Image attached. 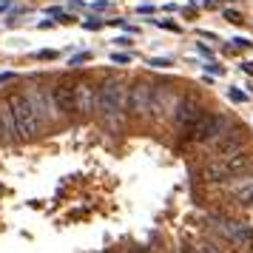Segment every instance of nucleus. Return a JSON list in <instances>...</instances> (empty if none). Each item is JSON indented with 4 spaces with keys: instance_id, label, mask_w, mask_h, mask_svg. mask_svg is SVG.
<instances>
[{
    "instance_id": "1",
    "label": "nucleus",
    "mask_w": 253,
    "mask_h": 253,
    "mask_svg": "<svg viewBox=\"0 0 253 253\" xmlns=\"http://www.w3.org/2000/svg\"><path fill=\"white\" fill-rule=\"evenodd\" d=\"M97 111L105 120V126H111V128L120 126V120L126 114V85H123L120 77L103 80L100 91H97Z\"/></svg>"
},
{
    "instance_id": "2",
    "label": "nucleus",
    "mask_w": 253,
    "mask_h": 253,
    "mask_svg": "<svg viewBox=\"0 0 253 253\" xmlns=\"http://www.w3.org/2000/svg\"><path fill=\"white\" fill-rule=\"evenodd\" d=\"M6 103H9V108H12V114H14L20 139H35L40 134V120H37V111H35V105H32V100H29V94L14 91L6 97Z\"/></svg>"
},
{
    "instance_id": "3",
    "label": "nucleus",
    "mask_w": 253,
    "mask_h": 253,
    "mask_svg": "<svg viewBox=\"0 0 253 253\" xmlns=\"http://www.w3.org/2000/svg\"><path fill=\"white\" fill-rule=\"evenodd\" d=\"M251 165V154L242 148V151H233V154H225V157H216L213 162H208L205 171H202V179L205 182H222L228 179L230 173H239Z\"/></svg>"
},
{
    "instance_id": "4",
    "label": "nucleus",
    "mask_w": 253,
    "mask_h": 253,
    "mask_svg": "<svg viewBox=\"0 0 253 253\" xmlns=\"http://www.w3.org/2000/svg\"><path fill=\"white\" fill-rule=\"evenodd\" d=\"M230 126H233V123H230L228 114H205L191 131H188L185 139H196L199 145H216L219 139L230 131Z\"/></svg>"
},
{
    "instance_id": "5",
    "label": "nucleus",
    "mask_w": 253,
    "mask_h": 253,
    "mask_svg": "<svg viewBox=\"0 0 253 253\" xmlns=\"http://www.w3.org/2000/svg\"><path fill=\"white\" fill-rule=\"evenodd\" d=\"M211 222H213V230L230 248H236V251H251L253 248V230L245 222H236V219L228 216H211Z\"/></svg>"
},
{
    "instance_id": "6",
    "label": "nucleus",
    "mask_w": 253,
    "mask_h": 253,
    "mask_svg": "<svg viewBox=\"0 0 253 253\" xmlns=\"http://www.w3.org/2000/svg\"><path fill=\"white\" fill-rule=\"evenodd\" d=\"M205 117V105L199 97H182L179 103L173 105V123L179 131H185V137H188V131L199 123Z\"/></svg>"
},
{
    "instance_id": "7",
    "label": "nucleus",
    "mask_w": 253,
    "mask_h": 253,
    "mask_svg": "<svg viewBox=\"0 0 253 253\" xmlns=\"http://www.w3.org/2000/svg\"><path fill=\"white\" fill-rule=\"evenodd\" d=\"M148 103H151V85L145 80H134L131 88H126V114L131 120L148 117Z\"/></svg>"
},
{
    "instance_id": "8",
    "label": "nucleus",
    "mask_w": 253,
    "mask_h": 253,
    "mask_svg": "<svg viewBox=\"0 0 253 253\" xmlns=\"http://www.w3.org/2000/svg\"><path fill=\"white\" fill-rule=\"evenodd\" d=\"M171 111H173L171 88H168V85H154V88H151V103H148V120L151 123H162Z\"/></svg>"
},
{
    "instance_id": "9",
    "label": "nucleus",
    "mask_w": 253,
    "mask_h": 253,
    "mask_svg": "<svg viewBox=\"0 0 253 253\" xmlns=\"http://www.w3.org/2000/svg\"><path fill=\"white\" fill-rule=\"evenodd\" d=\"M51 100H54L57 114H63V117L77 114V103H74V83H71V80H60L57 85L51 88Z\"/></svg>"
},
{
    "instance_id": "10",
    "label": "nucleus",
    "mask_w": 253,
    "mask_h": 253,
    "mask_svg": "<svg viewBox=\"0 0 253 253\" xmlns=\"http://www.w3.org/2000/svg\"><path fill=\"white\" fill-rule=\"evenodd\" d=\"M97 91L94 83L88 80H77L74 83V103H77V114H91L97 108Z\"/></svg>"
},
{
    "instance_id": "11",
    "label": "nucleus",
    "mask_w": 253,
    "mask_h": 253,
    "mask_svg": "<svg viewBox=\"0 0 253 253\" xmlns=\"http://www.w3.org/2000/svg\"><path fill=\"white\" fill-rule=\"evenodd\" d=\"M29 100H32V105H35L40 126L54 120V111H57V108H54V100H51V94H46L43 88H32V91H29Z\"/></svg>"
},
{
    "instance_id": "12",
    "label": "nucleus",
    "mask_w": 253,
    "mask_h": 253,
    "mask_svg": "<svg viewBox=\"0 0 253 253\" xmlns=\"http://www.w3.org/2000/svg\"><path fill=\"white\" fill-rule=\"evenodd\" d=\"M245 142H248V131H245V128H233V131H228V134L216 142V154L219 157H225V154L242 151L245 148Z\"/></svg>"
},
{
    "instance_id": "13",
    "label": "nucleus",
    "mask_w": 253,
    "mask_h": 253,
    "mask_svg": "<svg viewBox=\"0 0 253 253\" xmlns=\"http://www.w3.org/2000/svg\"><path fill=\"white\" fill-rule=\"evenodd\" d=\"M0 137L3 139H17L20 134H17V123H14V114H12V108H9V103L3 100L0 103Z\"/></svg>"
},
{
    "instance_id": "14",
    "label": "nucleus",
    "mask_w": 253,
    "mask_h": 253,
    "mask_svg": "<svg viewBox=\"0 0 253 253\" xmlns=\"http://www.w3.org/2000/svg\"><path fill=\"white\" fill-rule=\"evenodd\" d=\"M228 188L233 191V194H236V199H239L242 205H253V176H245V179H233Z\"/></svg>"
},
{
    "instance_id": "15",
    "label": "nucleus",
    "mask_w": 253,
    "mask_h": 253,
    "mask_svg": "<svg viewBox=\"0 0 253 253\" xmlns=\"http://www.w3.org/2000/svg\"><path fill=\"white\" fill-rule=\"evenodd\" d=\"M191 248H194L196 253H222L219 248H213L211 242H199V245H191Z\"/></svg>"
},
{
    "instance_id": "16",
    "label": "nucleus",
    "mask_w": 253,
    "mask_h": 253,
    "mask_svg": "<svg viewBox=\"0 0 253 253\" xmlns=\"http://www.w3.org/2000/svg\"><path fill=\"white\" fill-rule=\"evenodd\" d=\"M225 17H228V20H230V23H233V26H242V23H245V17H242L239 12H230V9H228V12H225Z\"/></svg>"
},
{
    "instance_id": "17",
    "label": "nucleus",
    "mask_w": 253,
    "mask_h": 253,
    "mask_svg": "<svg viewBox=\"0 0 253 253\" xmlns=\"http://www.w3.org/2000/svg\"><path fill=\"white\" fill-rule=\"evenodd\" d=\"M228 97L233 100V103H245V100H248V97H245L242 91H236V88H230V91H228Z\"/></svg>"
},
{
    "instance_id": "18",
    "label": "nucleus",
    "mask_w": 253,
    "mask_h": 253,
    "mask_svg": "<svg viewBox=\"0 0 253 253\" xmlns=\"http://www.w3.org/2000/svg\"><path fill=\"white\" fill-rule=\"evenodd\" d=\"M157 26H165V29H171V32H179V26L171 23V20H157Z\"/></svg>"
},
{
    "instance_id": "19",
    "label": "nucleus",
    "mask_w": 253,
    "mask_h": 253,
    "mask_svg": "<svg viewBox=\"0 0 253 253\" xmlns=\"http://www.w3.org/2000/svg\"><path fill=\"white\" fill-rule=\"evenodd\" d=\"M111 60H114V63H128V60H131V54H111Z\"/></svg>"
},
{
    "instance_id": "20",
    "label": "nucleus",
    "mask_w": 253,
    "mask_h": 253,
    "mask_svg": "<svg viewBox=\"0 0 253 253\" xmlns=\"http://www.w3.org/2000/svg\"><path fill=\"white\" fill-rule=\"evenodd\" d=\"M151 66L154 69H165V66H171V60H151Z\"/></svg>"
},
{
    "instance_id": "21",
    "label": "nucleus",
    "mask_w": 253,
    "mask_h": 253,
    "mask_svg": "<svg viewBox=\"0 0 253 253\" xmlns=\"http://www.w3.org/2000/svg\"><path fill=\"white\" fill-rule=\"evenodd\" d=\"M100 26H103V20H85V29H91V32L94 29H100Z\"/></svg>"
},
{
    "instance_id": "22",
    "label": "nucleus",
    "mask_w": 253,
    "mask_h": 253,
    "mask_svg": "<svg viewBox=\"0 0 253 253\" xmlns=\"http://www.w3.org/2000/svg\"><path fill=\"white\" fill-rule=\"evenodd\" d=\"M233 43H236V46H239V48H248V46H251V43H248V40H245V37H236V40H233Z\"/></svg>"
},
{
    "instance_id": "23",
    "label": "nucleus",
    "mask_w": 253,
    "mask_h": 253,
    "mask_svg": "<svg viewBox=\"0 0 253 253\" xmlns=\"http://www.w3.org/2000/svg\"><path fill=\"white\" fill-rule=\"evenodd\" d=\"M83 60H88V54H77V57H74V60H71V66H80V63H83Z\"/></svg>"
},
{
    "instance_id": "24",
    "label": "nucleus",
    "mask_w": 253,
    "mask_h": 253,
    "mask_svg": "<svg viewBox=\"0 0 253 253\" xmlns=\"http://www.w3.org/2000/svg\"><path fill=\"white\" fill-rule=\"evenodd\" d=\"M9 80H14V74H9V71H6V74H0V85H3V83H9Z\"/></svg>"
},
{
    "instance_id": "25",
    "label": "nucleus",
    "mask_w": 253,
    "mask_h": 253,
    "mask_svg": "<svg viewBox=\"0 0 253 253\" xmlns=\"http://www.w3.org/2000/svg\"><path fill=\"white\" fill-rule=\"evenodd\" d=\"M37 57H40V60H51V57H54V51H40Z\"/></svg>"
},
{
    "instance_id": "26",
    "label": "nucleus",
    "mask_w": 253,
    "mask_h": 253,
    "mask_svg": "<svg viewBox=\"0 0 253 253\" xmlns=\"http://www.w3.org/2000/svg\"><path fill=\"white\" fill-rule=\"evenodd\" d=\"M242 69H245V74H253V63H245Z\"/></svg>"
},
{
    "instance_id": "27",
    "label": "nucleus",
    "mask_w": 253,
    "mask_h": 253,
    "mask_svg": "<svg viewBox=\"0 0 253 253\" xmlns=\"http://www.w3.org/2000/svg\"><path fill=\"white\" fill-rule=\"evenodd\" d=\"M182 253H196V251L191 248V245H182Z\"/></svg>"
}]
</instances>
